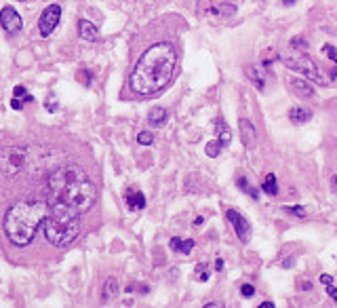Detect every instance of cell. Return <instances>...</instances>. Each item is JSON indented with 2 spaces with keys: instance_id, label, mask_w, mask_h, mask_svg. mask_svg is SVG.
<instances>
[{
  "instance_id": "cell-31",
  "label": "cell",
  "mask_w": 337,
  "mask_h": 308,
  "mask_svg": "<svg viewBox=\"0 0 337 308\" xmlns=\"http://www.w3.org/2000/svg\"><path fill=\"white\" fill-rule=\"evenodd\" d=\"M240 291H242V296H245V298H251V296H253V294H255V289H253V285H249V283H245V285H242V287H240Z\"/></svg>"
},
{
  "instance_id": "cell-2",
  "label": "cell",
  "mask_w": 337,
  "mask_h": 308,
  "mask_svg": "<svg viewBox=\"0 0 337 308\" xmlns=\"http://www.w3.org/2000/svg\"><path fill=\"white\" fill-rule=\"evenodd\" d=\"M177 64V51L171 43H156L139 57L135 70L129 78L133 93L142 97L156 95L173 81Z\"/></svg>"
},
{
  "instance_id": "cell-33",
  "label": "cell",
  "mask_w": 337,
  "mask_h": 308,
  "mask_svg": "<svg viewBox=\"0 0 337 308\" xmlns=\"http://www.w3.org/2000/svg\"><path fill=\"white\" fill-rule=\"evenodd\" d=\"M215 270H224V262H222V260H217V262H215Z\"/></svg>"
},
{
  "instance_id": "cell-37",
  "label": "cell",
  "mask_w": 337,
  "mask_h": 308,
  "mask_svg": "<svg viewBox=\"0 0 337 308\" xmlns=\"http://www.w3.org/2000/svg\"><path fill=\"white\" fill-rule=\"evenodd\" d=\"M21 2H26V0H21Z\"/></svg>"
},
{
  "instance_id": "cell-29",
  "label": "cell",
  "mask_w": 337,
  "mask_h": 308,
  "mask_svg": "<svg viewBox=\"0 0 337 308\" xmlns=\"http://www.w3.org/2000/svg\"><path fill=\"white\" fill-rule=\"evenodd\" d=\"M323 53L333 61V64H337V51L333 49V44H325V46H323Z\"/></svg>"
},
{
  "instance_id": "cell-25",
  "label": "cell",
  "mask_w": 337,
  "mask_h": 308,
  "mask_svg": "<svg viewBox=\"0 0 337 308\" xmlns=\"http://www.w3.org/2000/svg\"><path fill=\"white\" fill-rule=\"evenodd\" d=\"M30 101H34V95H28V97H13V99H11V108H13V110H21L23 104H30Z\"/></svg>"
},
{
  "instance_id": "cell-27",
  "label": "cell",
  "mask_w": 337,
  "mask_h": 308,
  "mask_svg": "<svg viewBox=\"0 0 337 308\" xmlns=\"http://www.w3.org/2000/svg\"><path fill=\"white\" fill-rule=\"evenodd\" d=\"M44 108H46V110H49V112H55V110H57V108H59V104H57V97H55V95H53V93H51V95H49V97H46V101H44Z\"/></svg>"
},
{
  "instance_id": "cell-18",
  "label": "cell",
  "mask_w": 337,
  "mask_h": 308,
  "mask_svg": "<svg viewBox=\"0 0 337 308\" xmlns=\"http://www.w3.org/2000/svg\"><path fill=\"white\" fill-rule=\"evenodd\" d=\"M215 131H217V139L222 141V146L225 148V146H230V141H232V133H230V129H228V125H225V121H222V118H217L215 121Z\"/></svg>"
},
{
  "instance_id": "cell-19",
  "label": "cell",
  "mask_w": 337,
  "mask_h": 308,
  "mask_svg": "<svg viewBox=\"0 0 337 308\" xmlns=\"http://www.w3.org/2000/svg\"><path fill=\"white\" fill-rule=\"evenodd\" d=\"M120 291V285H118V279H114V276H110V279L104 283V300H112L118 296Z\"/></svg>"
},
{
  "instance_id": "cell-11",
  "label": "cell",
  "mask_w": 337,
  "mask_h": 308,
  "mask_svg": "<svg viewBox=\"0 0 337 308\" xmlns=\"http://www.w3.org/2000/svg\"><path fill=\"white\" fill-rule=\"evenodd\" d=\"M287 87H289V91H291L293 95H297V97H303V99L314 97V87H312V83L308 81V78H291V81L287 83Z\"/></svg>"
},
{
  "instance_id": "cell-36",
  "label": "cell",
  "mask_w": 337,
  "mask_h": 308,
  "mask_svg": "<svg viewBox=\"0 0 337 308\" xmlns=\"http://www.w3.org/2000/svg\"><path fill=\"white\" fill-rule=\"evenodd\" d=\"M293 2H295V0H283V4H287V6H289V4H293Z\"/></svg>"
},
{
  "instance_id": "cell-32",
  "label": "cell",
  "mask_w": 337,
  "mask_h": 308,
  "mask_svg": "<svg viewBox=\"0 0 337 308\" xmlns=\"http://www.w3.org/2000/svg\"><path fill=\"white\" fill-rule=\"evenodd\" d=\"M78 78H80V83L82 85H91V72H80V74H78Z\"/></svg>"
},
{
  "instance_id": "cell-1",
  "label": "cell",
  "mask_w": 337,
  "mask_h": 308,
  "mask_svg": "<svg viewBox=\"0 0 337 308\" xmlns=\"http://www.w3.org/2000/svg\"><path fill=\"white\" fill-rule=\"evenodd\" d=\"M46 196L49 209L82 216L87 213L97 199V188L89 179V176L78 165H61L46 179Z\"/></svg>"
},
{
  "instance_id": "cell-13",
  "label": "cell",
  "mask_w": 337,
  "mask_h": 308,
  "mask_svg": "<svg viewBox=\"0 0 337 308\" xmlns=\"http://www.w3.org/2000/svg\"><path fill=\"white\" fill-rule=\"evenodd\" d=\"M78 36H80L82 41H89V43H93V41H97L99 32H97V28L93 26L91 21H87V19H80V21H78Z\"/></svg>"
},
{
  "instance_id": "cell-8",
  "label": "cell",
  "mask_w": 337,
  "mask_h": 308,
  "mask_svg": "<svg viewBox=\"0 0 337 308\" xmlns=\"http://www.w3.org/2000/svg\"><path fill=\"white\" fill-rule=\"evenodd\" d=\"M59 19H61V6L59 4L46 6L40 15V21H38V32H40V36L42 38L51 36L55 32V28L59 26Z\"/></svg>"
},
{
  "instance_id": "cell-21",
  "label": "cell",
  "mask_w": 337,
  "mask_h": 308,
  "mask_svg": "<svg viewBox=\"0 0 337 308\" xmlns=\"http://www.w3.org/2000/svg\"><path fill=\"white\" fill-rule=\"evenodd\" d=\"M263 192H268L270 196H276V192H278V181H276V176H265V179H263Z\"/></svg>"
},
{
  "instance_id": "cell-16",
  "label": "cell",
  "mask_w": 337,
  "mask_h": 308,
  "mask_svg": "<svg viewBox=\"0 0 337 308\" xmlns=\"http://www.w3.org/2000/svg\"><path fill=\"white\" fill-rule=\"evenodd\" d=\"M171 249L173 251H177V254H184V256H187V254H192V249H194V241L192 239H179V236H173L171 239Z\"/></svg>"
},
{
  "instance_id": "cell-17",
  "label": "cell",
  "mask_w": 337,
  "mask_h": 308,
  "mask_svg": "<svg viewBox=\"0 0 337 308\" xmlns=\"http://www.w3.org/2000/svg\"><path fill=\"white\" fill-rule=\"evenodd\" d=\"M167 121H169V112L164 108H154L152 112L148 114V123H150L152 127H162Z\"/></svg>"
},
{
  "instance_id": "cell-9",
  "label": "cell",
  "mask_w": 337,
  "mask_h": 308,
  "mask_svg": "<svg viewBox=\"0 0 337 308\" xmlns=\"http://www.w3.org/2000/svg\"><path fill=\"white\" fill-rule=\"evenodd\" d=\"M225 218H228V222L234 226V232H236L238 239H240L242 243H247V241L251 239V224L247 222V218L240 216V213L234 211V209H228V211H225Z\"/></svg>"
},
{
  "instance_id": "cell-26",
  "label": "cell",
  "mask_w": 337,
  "mask_h": 308,
  "mask_svg": "<svg viewBox=\"0 0 337 308\" xmlns=\"http://www.w3.org/2000/svg\"><path fill=\"white\" fill-rule=\"evenodd\" d=\"M137 141H139L142 146H150L152 141H154V135H152L150 131H142V133L137 135Z\"/></svg>"
},
{
  "instance_id": "cell-35",
  "label": "cell",
  "mask_w": 337,
  "mask_h": 308,
  "mask_svg": "<svg viewBox=\"0 0 337 308\" xmlns=\"http://www.w3.org/2000/svg\"><path fill=\"white\" fill-rule=\"evenodd\" d=\"M202 222H205V218H202V216H198V218H196V220H194V224H196V226H200Z\"/></svg>"
},
{
  "instance_id": "cell-20",
  "label": "cell",
  "mask_w": 337,
  "mask_h": 308,
  "mask_svg": "<svg viewBox=\"0 0 337 308\" xmlns=\"http://www.w3.org/2000/svg\"><path fill=\"white\" fill-rule=\"evenodd\" d=\"M245 72H247V76H249V81L253 83V85H255L260 91H263L265 83H263V76L260 74V70H255L253 66H247V68H245Z\"/></svg>"
},
{
  "instance_id": "cell-12",
  "label": "cell",
  "mask_w": 337,
  "mask_h": 308,
  "mask_svg": "<svg viewBox=\"0 0 337 308\" xmlns=\"http://www.w3.org/2000/svg\"><path fill=\"white\" fill-rule=\"evenodd\" d=\"M238 127H240V139L245 146H255L257 144V129L253 127V123L249 118H240L238 121Z\"/></svg>"
},
{
  "instance_id": "cell-28",
  "label": "cell",
  "mask_w": 337,
  "mask_h": 308,
  "mask_svg": "<svg viewBox=\"0 0 337 308\" xmlns=\"http://www.w3.org/2000/svg\"><path fill=\"white\" fill-rule=\"evenodd\" d=\"M283 211H287V213H291V216H295V218H305V209L303 207H283Z\"/></svg>"
},
{
  "instance_id": "cell-7",
  "label": "cell",
  "mask_w": 337,
  "mask_h": 308,
  "mask_svg": "<svg viewBox=\"0 0 337 308\" xmlns=\"http://www.w3.org/2000/svg\"><path fill=\"white\" fill-rule=\"evenodd\" d=\"M26 165V150L23 148H6L0 154V171L6 176H15Z\"/></svg>"
},
{
  "instance_id": "cell-15",
  "label": "cell",
  "mask_w": 337,
  "mask_h": 308,
  "mask_svg": "<svg viewBox=\"0 0 337 308\" xmlns=\"http://www.w3.org/2000/svg\"><path fill=\"white\" fill-rule=\"evenodd\" d=\"M289 118H291V123H293V125H303V123H308L310 118H312V112H310L308 108L295 106V108L289 110Z\"/></svg>"
},
{
  "instance_id": "cell-3",
  "label": "cell",
  "mask_w": 337,
  "mask_h": 308,
  "mask_svg": "<svg viewBox=\"0 0 337 308\" xmlns=\"http://www.w3.org/2000/svg\"><path fill=\"white\" fill-rule=\"evenodd\" d=\"M46 216H49V205L38 201H19L9 207L4 216V234L17 247H26L34 241L38 230Z\"/></svg>"
},
{
  "instance_id": "cell-34",
  "label": "cell",
  "mask_w": 337,
  "mask_h": 308,
  "mask_svg": "<svg viewBox=\"0 0 337 308\" xmlns=\"http://www.w3.org/2000/svg\"><path fill=\"white\" fill-rule=\"evenodd\" d=\"M331 188H333V192L337 194V176L333 177V181H331Z\"/></svg>"
},
{
  "instance_id": "cell-30",
  "label": "cell",
  "mask_w": 337,
  "mask_h": 308,
  "mask_svg": "<svg viewBox=\"0 0 337 308\" xmlns=\"http://www.w3.org/2000/svg\"><path fill=\"white\" fill-rule=\"evenodd\" d=\"M13 95H15V97H28L26 87H23V85H17V87L13 89Z\"/></svg>"
},
{
  "instance_id": "cell-14",
  "label": "cell",
  "mask_w": 337,
  "mask_h": 308,
  "mask_svg": "<svg viewBox=\"0 0 337 308\" xmlns=\"http://www.w3.org/2000/svg\"><path fill=\"white\" fill-rule=\"evenodd\" d=\"M124 201H127V207L131 211H139V209L146 207V196L139 190H129L127 196H124Z\"/></svg>"
},
{
  "instance_id": "cell-6",
  "label": "cell",
  "mask_w": 337,
  "mask_h": 308,
  "mask_svg": "<svg viewBox=\"0 0 337 308\" xmlns=\"http://www.w3.org/2000/svg\"><path fill=\"white\" fill-rule=\"evenodd\" d=\"M198 13L209 19H228L236 13V4L228 0H198Z\"/></svg>"
},
{
  "instance_id": "cell-24",
  "label": "cell",
  "mask_w": 337,
  "mask_h": 308,
  "mask_svg": "<svg viewBox=\"0 0 337 308\" xmlns=\"http://www.w3.org/2000/svg\"><path fill=\"white\" fill-rule=\"evenodd\" d=\"M222 141H209V144L205 146V152H207V156H211V159H215V156H219V152H222Z\"/></svg>"
},
{
  "instance_id": "cell-4",
  "label": "cell",
  "mask_w": 337,
  "mask_h": 308,
  "mask_svg": "<svg viewBox=\"0 0 337 308\" xmlns=\"http://www.w3.org/2000/svg\"><path fill=\"white\" fill-rule=\"evenodd\" d=\"M78 232H80V216L49 209V216L44 220V234L51 241V245L66 247L76 239Z\"/></svg>"
},
{
  "instance_id": "cell-5",
  "label": "cell",
  "mask_w": 337,
  "mask_h": 308,
  "mask_svg": "<svg viewBox=\"0 0 337 308\" xmlns=\"http://www.w3.org/2000/svg\"><path fill=\"white\" fill-rule=\"evenodd\" d=\"M280 61H283L287 68H291V70H295V72L303 74L312 83H316V85H325L327 83L325 78H323V74L318 72L316 64L312 61V57L305 51L293 49V46H291V49H287V51L280 53Z\"/></svg>"
},
{
  "instance_id": "cell-23",
  "label": "cell",
  "mask_w": 337,
  "mask_h": 308,
  "mask_svg": "<svg viewBox=\"0 0 337 308\" xmlns=\"http://www.w3.org/2000/svg\"><path fill=\"white\" fill-rule=\"evenodd\" d=\"M320 283H323V285L327 287V294L337 302V287L333 285V279H331V276H329V274H320Z\"/></svg>"
},
{
  "instance_id": "cell-10",
  "label": "cell",
  "mask_w": 337,
  "mask_h": 308,
  "mask_svg": "<svg viewBox=\"0 0 337 308\" xmlns=\"http://www.w3.org/2000/svg\"><path fill=\"white\" fill-rule=\"evenodd\" d=\"M0 26L4 28V32H9V34H15V32H19L21 30V26H23V21H21V15L13 9V6H9L6 4L2 11H0Z\"/></svg>"
},
{
  "instance_id": "cell-22",
  "label": "cell",
  "mask_w": 337,
  "mask_h": 308,
  "mask_svg": "<svg viewBox=\"0 0 337 308\" xmlns=\"http://www.w3.org/2000/svg\"><path fill=\"white\" fill-rule=\"evenodd\" d=\"M236 186L240 188L242 192H247V194L251 196V199H260V190H257V188H251V186H249V181H247L245 177H238V179H236Z\"/></svg>"
}]
</instances>
